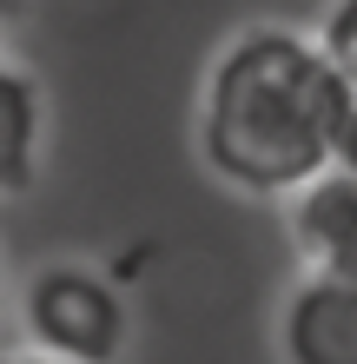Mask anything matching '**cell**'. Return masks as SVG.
Instances as JSON below:
<instances>
[{
    "label": "cell",
    "mask_w": 357,
    "mask_h": 364,
    "mask_svg": "<svg viewBox=\"0 0 357 364\" xmlns=\"http://www.w3.org/2000/svg\"><path fill=\"white\" fill-rule=\"evenodd\" d=\"M285 364H357V285L344 278H298L278 318Z\"/></svg>",
    "instance_id": "obj_4"
},
{
    "label": "cell",
    "mask_w": 357,
    "mask_h": 364,
    "mask_svg": "<svg viewBox=\"0 0 357 364\" xmlns=\"http://www.w3.org/2000/svg\"><path fill=\"white\" fill-rule=\"evenodd\" d=\"M338 166H351L357 173V87H351V126H344V159Z\"/></svg>",
    "instance_id": "obj_7"
},
{
    "label": "cell",
    "mask_w": 357,
    "mask_h": 364,
    "mask_svg": "<svg viewBox=\"0 0 357 364\" xmlns=\"http://www.w3.org/2000/svg\"><path fill=\"white\" fill-rule=\"evenodd\" d=\"M13 364H67V358H47V351H27V358H13Z\"/></svg>",
    "instance_id": "obj_8"
},
{
    "label": "cell",
    "mask_w": 357,
    "mask_h": 364,
    "mask_svg": "<svg viewBox=\"0 0 357 364\" xmlns=\"http://www.w3.org/2000/svg\"><path fill=\"white\" fill-rule=\"evenodd\" d=\"M285 232L304 278H344L357 285V173L331 166L324 179L285 199Z\"/></svg>",
    "instance_id": "obj_3"
},
{
    "label": "cell",
    "mask_w": 357,
    "mask_h": 364,
    "mask_svg": "<svg viewBox=\"0 0 357 364\" xmlns=\"http://www.w3.org/2000/svg\"><path fill=\"white\" fill-rule=\"evenodd\" d=\"M351 80L318 33L245 27L212 60L199 100L205 166L258 199H291L344 159Z\"/></svg>",
    "instance_id": "obj_1"
},
{
    "label": "cell",
    "mask_w": 357,
    "mask_h": 364,
    "mask_svg": "<svg viewBox=\"0 0 357 364\" xmlns=\"http://www.w3.org/2000/svg\"><path fill=\"white\" fill-rule=\"evenodd\" d=\"M318 40H324V53L344 67V80L357 87V0H331V14H324Z\"/></svg>",
    "instance_id": "obj_6"
},
{
    "label": "cell",
    "mask_w": 357,
    "mask_h": 364,
    "mask_svg": "<svg viewBox=\"0 0 357 364\" xmlns=\"http://www.w3.org/2000/svg\"><path fill=\"white\" fill-rule=\"evenodd\" d=\"M40 139H47V100H40V80L27 67L0 73V186L27 192Z\"/></svg>",
    "instance_id": "obj_5"
},
{
    "label": "cell",
    "mask_w": 357,
    "mask_h": 364,
    "mask_svg": "<svg viewBox=\"0 0 357 364\" xmlns=\"http://www.w3.org/2000/svg\"><path fill=\"white\" fill-rule=\"evenodd\" d=\"M27 325L33 345L67 364H113L126 345V305L119 291L87 265H47L27 285Z\"/></svg>",
    "instance_id": "obj_2"
}]
</instances>
